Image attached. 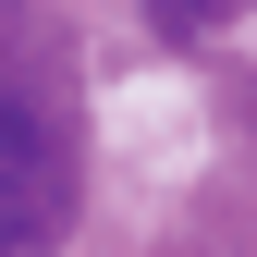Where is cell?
I'll return each instance as SVG.
<instances>
[{
    "mask_svg": "<svg viewBox=\"0 0 257 257\" xmlns=\"http://www.w3.org/2000/svg\"><path fill=\"white\" fill-rule=\"evenodd\" d=\"M74 220V147H61L49 98L0 74V257H49Z\"/></svg>",
    "mask_w": 257,
    "mask_h": 257,
    "instance_id": "cell-1",
    "label": "cell"
},
{
    "mask_svg": "<svg viewBox=\"0 0 257 257\" xmlns=\"http://www.w3.org/2000/svg\"><path fill=\"white\" fill-rule=\"evenodd\" d=\"M233 13H245V0H147L159 37H208V25H233Z\"/></svg>",
    "mask_w": 257,
    "mask_h": 257,
    "instance_id": "cell-2",
    "label": "cell"
}]
</instances>
